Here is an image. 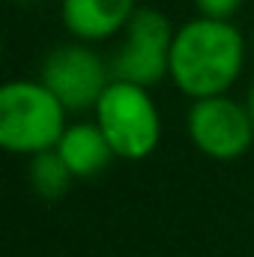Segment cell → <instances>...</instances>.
Segmentation results:
<instances>
[{
    "mask_svg": "<svg viewBox=\"0 0 254 257\" xmlns=\"http://www.w3.org/2000/svg\"><path fill=\"white\" fill-rule=\"evenodd\" d=\"M245 48V36L233 21L189 18L174 33L168 78L191 102L224 96L242 75Z\"/></svg>",
    "mask_w": 254,
    "mask_h": 257,
    "instance_id": "obj_1",
    "label": "cell"
},
{
    "mask_svg": "<svg viewBox=\"0 0 254 257\" xmlns=\"http://www.w3.org/2000/svg\"><path fill=\"white\" fill-rule=\"evenodd\" d=\"M66 105L36 78L6 81L0 87V147L18 156H39L60 144Z\"/></svg>",
    "mask_w": 254,
    "mask_h": 257,
    "instance_id": "obj_2",
    "label": "cell"
},
{
    "mask_svg": "<svg viewBox=\"0 0 254 257\" xmlns=\"http://www.w3.org/2000/svg\"><path fill=\"white\" fill-rule=\"evenodd\" d=\"M93 114V123L102 128L117 159L141 162L162 141V114L147 87L111 81Z\"/></svg>",
    "mask_w": 254,
    "mask_h": 257,
    "instance_id": "obj_3",
    "label": "cell"
},
{
    "mask_svg": "<svg viewBox=\"0 0 254 257\" xmlns=\"http://www.w3.org/2000/svg\"><path fill=\"white\" fill-rule=\"evenodd\" d=\"M177 27L171 18L153 6H144L132 15L129 27L123 30V42L111 60L114 81H129L138 87H156L168 78L171 66V45Z\"/></svg>",
    "mask_w": 254,
    "mask_h": 257,
    "instance_id": "obj_4",
    "label": "cell"
},
{
    "mask_svg": "<svg viewBox=\"0 0 254 257\" xmlns=\"http://www.w3.org/2000/svg\"><path fill=\"white\" fill-rule=\"evenodd\" d=\"M39 81L66 105V111H93L108 84L114 81L111 63L87 42L54 45L39 66Z\"/></svg>",
    "mask_w": 254,
    "mask_h": 257,
    "instance_id": "obj_5",
    "label": "cell"
},
{
    "mask_svg": "<svg viewBox=\"0 0 254 257\" xmlns=\"http://www.w3.org/2000/svg\"><path fill=\"white\" fill-rule=\"evenodd\" d=\"M186 132L191 144L215 162H233L245 156L254 144V120L248 105L236 102L227 93L191 102L186 111Z\"/></svg>",
    "mask_w": 254,
    "mask_h": 257,
    "instance_id": "obj_6",
    "label": "cell"
},
{
    "mask_svg": "<svg viewBox=\"0 0 254 257\" xmlns=\"http://www.w3.org/2000/svg\"><path fill=\"white\" fill-rule=\"evenodd\" d=\"M138 9V0H60V21L75 42L93 45L123 33Z\"/></svg>",
    "mask_w": 254,
    "mask_h": 257,
    "instance_id": "obj_7",
    "label": "cell"
},
{
    "mask_svg": "<svg viewBox=\"0 0 254 257\" xmlns=\"http://www.w3.org/2000/svg\"><path fill=\"white\" fill-rule=\"evenodd\" d=\"M60 153V159L66 162V168L72 171L75 180H90L99 177L117 156L108 144V138L102 135V128L90 123H72L63 132L60 144L54 147Z\"/></svg>",
    "mask_w": 254,
    "mask_h": 257,
    "instance_id": "obj_8",
    "label": "cell"
},
{
    "mask_svg": "<svg viewBox=\"0 0 254 257\" xmlns=\"http://www.w3.org/2000/svg\"><path fill=\"white\" fill-rule=\"evenodd\" d=\"M72 171L66 168V162L60 159L57 150H48V153H39L30 159V186L33 192L45 200H57L69 192L72 186Z\"/></svg>",
    "mask_w": 254,
    "mask_h": 257,
    "instance_id": "obj_9",
    "label": "cell"
},
{
    "mask_svg": "<svg viewBox=\"0 0 254 257\" xmlns=\"http://www.w3.org/2000/svg\"><path fill=\"white\" fill-rule=\"evenodd\" d=\"M245 0H194V9L197 15L203 18H215V21H230L239 9H242Z\"/></svg>",
    "mask_w": 254,
    "mask_h": 257,
    "instance_id": "obj_10",
    "label": "cell"
},
{
    "mask_svg": "<svg viewBox=\"0 0 254 257\" xmlns=\"http://www.w3.org/2000/svg\"><path fill=\"white\" fill-rule=\"evenodd\" d=\"M245 105H248V114H251V120H254V87L248 90V99H245Z\"/></svg>",
    "mask_w": 254,
    "mask_h": 257,
    "instance_id": "obj_11",
    "label": "cell"
},
{
    "mask_svg": "<svg viewBox=\"0 0 254 257\" xmlns=\"http://www.w3.org/2000/svg\"><path fill=\"white\" fill-rule=\"evenodd\" d=\"M18 3H39V0H18Z\"/></svg>",
    "mask_w": 254,
    "mask_h": 257,
    "instance_id": "obj_12",
    "label": "cell"
},
{
    "mask_svg": "<svg viewBox=\"0 0 254 257\" xmlns=\"http://www.w3.org/2000/svg\"><path fill=\"white\" fill-rule=\"evenodd\" d=\"M251 48H254V33H251Z\"/></svg>",
    "mask_w": 254,
    "mask_h": 257,
    "instance_id": "obj_13",
    "label": "cell"
}]
</instances>
